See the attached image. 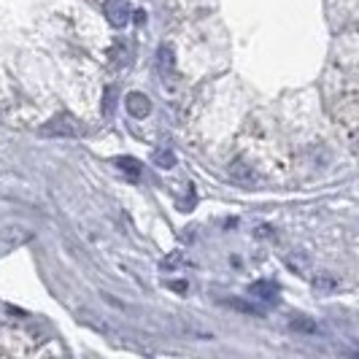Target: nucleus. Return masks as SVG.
<instances>
[{"mask_svg": "<svg viewBox=\"0 0 359 359\" xmlns=\"http://www.w3.org/2000/svg\"><path fill=\"white\" fill-rule=\"evenodd\" d=\"M222 306H227V308H235V311H243V313H249V316H259V311H257V306H249L246 300H233V297H224L222 300Z\"/></svg>", "mask_w": 359, "mask_h": 359, "instance_id": "8", "label": "nucleus"}, {"mask_svg": "<svg viewBox=\"0 0 359 359\" xmlns=\"http://www.w3.org/2000/svg\"><path fill=\"white\" fill-rule=\"evenodd\" d=\"M157 68H160L162 76H170V73H173L176 60H173V49H170V46H160V49H157Z\"/></svg>", "mask_w": 359, "mask_h": 359, "instance_id": "6", "label": "nucleus"}, {"mask_svg": "<svg viewBox=\"0 0 359 359\" xmlns=\"http://www.w3.org/2000/svg\"><path fill=\"white\" fill-rule=\"evenodd\" d=\"M332 287H335L332 278H316V289H332Z\"/></svg>", "mask_w": 359, "mask_h": 359, "instance_id": "12", "label": "nucleus"}, {"mask_svg": "<svg viewBox=\"0 0 359 359\" xmlns=\"http://www.w3.org/2000/svg\"><path fill=\"white\" fill-rule=\"evenodd\" d=\"M125 103H127V114L135 116V119H144V116H149V111H151V103H149V97H146L144 92H130Z\"/></svg>", "mask_w": 359, "mask_h": 359, "instance_id": "3", "label": "nucleus"}, {"mask_svg": "<svg viewBox=\"0 0 359 359\" xmlns=\"http://www.w3.org/2000/svg\"><path fill=\"white\" fill-rule=\"evenodd\" d=\"M41 135H46V138H79L81 127H79V122L73 119L71 114H57L41 127Z\"/></svg>", "mask_w": 359, "mask_h": 359, "instance_id": "1", "label": "nucleus"}, {"mask_svg": "<svg viewBox=\"0 0 359 359\" xmlns=\"http://www.w3.org/2000/svg\"><path fill=\"white\" fill-rule=\"evenodd\" d=\"M179 262H181V254L176 252L173 254V257H165V259H162V270H173V268H179Z\"/></svg>", "mask_w": 359, "mask_h": 359, "instance_id": "11", "label": "nucleus"}, {"mask_svg": "<svg viewBox=\"0 0 359 359\" xmlns=\"http://www.w3.org/2000/svg\"><path fill=\"white\" fill-rule=\"evenodd\" d=\"M249 292H252L254 297H259V300L270 303V300H276V294H278V287H276L273 281H257V284H252V287H249Z\"/></svg>", "mask_w": 359, "mask_h": 359, "instance_id": "4", "label": "nucleus"}, {"mask_svg": "<svg viewBox=\"0 0 359 359\" xmlns=\"http://www.w3.org/2000/svg\"><path fill=\"white\" fill-rule=\"evenodd\" d=\"M116 97H119V87H106V92H103V114L106 116H111L114 114V108H116Z\"/></svg>", "mask_w": 359, "mask_h": 359, "instance_id": "7", "label": "nucleus"}, {"mask_svg": "<svg viewBox=\"0 0 359 359\" xmlns=\"http://www.w3.org/2000/svg\"><path fill=\"white\" fill-rule=\"evenodd\" d=\"M116 165H119L122 170H130L133 176H138V173H141V165H138V160H133V157H119Z\"/></svg>", "mask_w": 359, "mask_h": 359, "instance_id": "9", "label": "nucleus"}, {"mask_svg": "<svg viewBox=\"0 0 359 359\" xmlns=\"http://www.w3.org/2000/svg\"><path fill=\"white\" fill-rule=\"evenodd\" d=\"M103 11H106V19L111 27H125L130 17H133L130 14V0H106Z\"/></svg>", "mask_w": 359, "mask_h": 359, "instance_id": "2", "label": "nucleus"}, {"mask_svg": "<svg viewBox=\"0 0 359 359\" xmlns=\"http://www.w3.org/2000/svg\"><path fill=\"white\" fill-rule=\"evenodd\" d=\"M151 160H154L157 168L168 170V168H173V165H176V154H173V149H170V146H157V149H154V154H151Z\"/></svg>", "mask_w": 359, "mask_h": 359, "instance_id": "5", "label": "nucleus"}, {"mask_svg": "<svg viewBox=\"0 0 359 359\" xmlns=\"http://www.w3.org/2000/svg\"><path fill=\"white\" fill-rule=\"evenodd\" d=\"M289 327H292V330H297V332H316V330H319L311 319H292Z\"/></svg>", "mask_w": 359, "mask_h": 359, "instance_id": "10", "label": "nucleus"}]
</instances>
